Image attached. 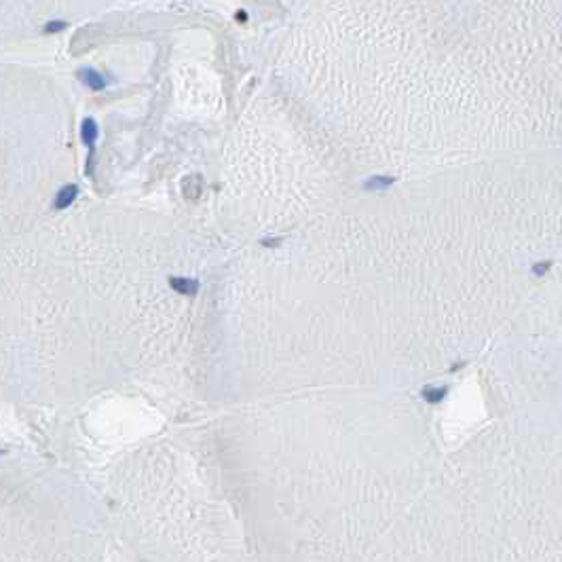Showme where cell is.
Instances as JSON below:
<instances>
[{
    "instance_id": "8992f818",
    "label": "cell",
    "mask_w": 562,
    "mask_h": 562,
    "mask_svg": "<svg viewBox=\"0 0 562 562\" xmlns=\"http://www.w3.org/2000/svg\"><path fill=\"white\" fill-rule=\"evenodd\" d=\"M395 178L391 176H374L370 180H366V188H387L389 184H393Z\"/></svg>"
},
{
    "instance_id": "6da1fadb",
    "label": "cell",
    "mask_w": 562,
    "mask_h": 562,
    "mask_svg": "<svg viewBox=\"0 0 562 562\" xmlns=\"http://www.w3.org/2000/svg\"><path fill=\"white\" fill-rule=\"evenodd\" d=\"M524 381L562 385V250L524 305Z\"/></svg>"
},
{
    "instance_id": "277c9868",
    "label": "cell",
    "mask_w": 562,
    "mask_h": 562,
    "mask_svg": "<svg viewBox=\"0 0 562 562\" xmlns=\"http://www.w3.org/2000/svg\"><path fill=\"white\" fill-rule=\"evenodd\" d=\"M169 285L174 287L176 292L180 294H197L199 290V283L194 279H184V277H172L169 279Z\"/></svg>"
},
{
    "instance_id": "7a4b0ae2",
    "label": "cell",
    "mask_w": 562,
    "mask_h": 562,
    "mask_svg": "<svg viewBox=\"0 0 562 562\" xmlns=\"http://www.w3.org/2000/svg\"><path fill=\"white\" fill-rule=\"evenodd\" d=\"M78 78H81L85 85H89L91 89H104V87H106V78H104V76H102L97 70H93V68H83V70H78Z\"/></svg>"
},
{
    "instance_id": "3957f363",
    "label": "cell",
    "mask_w": 562,
    "mask_h": 562,
    "mask_svg": "<svg viewBox=\"0 0 562 562\" xmlns=\"http://www.w3.org/2000/svg\"><path fill=\"white\" fill-rule=\"evenodd\" d=\"M76 184H66V186H61V190L57 192V197H55V207L57 210H63V207H68L74 199H76Z\"/></svg>"
},
{
    "instance_id": "5b68a950",
    "label": "cell",
    "mask_w": 562,
    "mask_h": 562,
    "mask_svg": "<svg viewBox=\"0 0 562 562\" xmlns=\"http://www.w3.org/2000/svg\"><path fill=\"white\" fill-rule=\"evenodd\" d=\"M81 138H83V142L87 144V146L91 148L93 146V142H95V138H97V125H95V121L93 119H87L83 121V125H81Z\"/></svg>"
},
{
    "instance_id": "52a82bcc",
    "label": "cell",
    "mask_w": 562,
    "mask_h": 562,
    "mask_svg": "<svg viewBox=\"0 0 562 562\" xmlns=\"http://www.w3.org/2000/svg\"><path fill=\"white\" fill-rule=\"evenodd\" d=\"M66 28V21H49L47 25H45V32H59V30H63Z\"/></svg>"
}]
</instances>
